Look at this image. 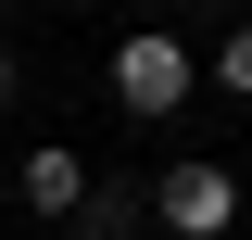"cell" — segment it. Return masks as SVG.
Returning a JSON list of instances; mask_svg holds the SVG:
<instances>
[{"label": "cell", "mask_w": 252, "mask_h": 240, "mask_svg": "<svg viewBox=\"0 0 252 240\" xmlns=\"http://www.w3.org/2000/svg\"><path fill=\"white\" fill-rule=\"evenodd\" d=\"M89 190H101V177H89V164H76L63 139L13 164V202H26V215H51V228H76V202H89Z\"/></svg>", "instance_id": "3"}, {"label": "cell", "mask_w": 252, "mask_h": 240, "mask_svg": "<svg viewBox=\"0 0 252 240\" xmlns=\"http://www.w3.org/2000/svg\"><path fill=\"white\" fill-rule=\"evenodd\" d=\"M215 89H240V101H252V13L227 26V51H215Z\"/></svg>", "instance_id": "5"}, {"label": "cell", "mask_w": 252, "mask_h": 240, "mask_svg": "<svg viewBox=\"0 0 252 240\" xmlns=\"http://www.w3.org/2000/svg\"><path fill=\"white\" fill-rule=\"evenodd\" d=\"M189 89H202V63H189V51H177V38H164V26H139V38H126V51H114V101H126V114H139V126H164V114H177Z\"/></svg>", "instance_id": "1"}, {"label": "cell", "mask_w": 252, "mask_h": 240, "mask_svg": "<svg viewBox=\"0 0 252 240\" xmlns=\"http://www.w3.org/2000/svg\"><path fill=\"white\" fill-rule=\"evenodd\" d=\"M0 101H13V51H0Z\"/></svg>", "instance_id": "6"}, {"label": "cell", "mask_w": 252, "mask_h": 240, "mask_svg": "<svg viewBox=\"0 0 252 240\" xmlns=\"http://www.w3.org/2000/svg\"><path fill=\"white\" fill-rule=\"evenodd\" d=\"M139 228H152V190H126V177H101L76 202V240H139Z\"/></svg>", "instance_id": "4"}, {"label": "cell", "mask_w": 252, "mask_h": 240, "mask_svg": "<svg viewBox=\"0 0 252 240\" xmlns=\"http://www.w3.org/2000/svg\"><path fill=\"white\" fill-rule=\"evenodd\" d=\"M152 228L227 240V228H240V177H227V164H177V177H152Z\"/></svg>", "instance_id": "2"}]
</instances>
